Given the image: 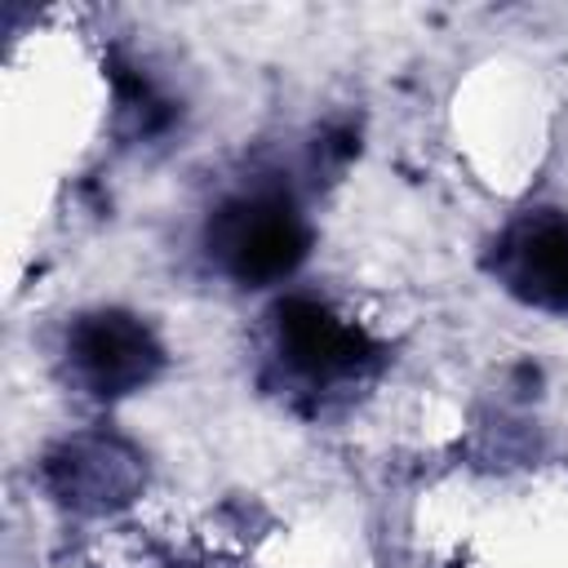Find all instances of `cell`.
<instances>
[{
	"label": "cell",
	"mask_w": 568,
	"mask_h": 568,
	"mask_svg": "<svg viewBox=\"0 0 568 568\" xmlns=\"http://www.w3.org/2000/svg\"><path fill=\"white\" fill-rule=\"evenodd\" d=\"M44 484L71 510H89V515L115 510L133 501V493L142 488V457L124 439L102 430L71 435L58 448H49Z\"/></svg>",
	"instance_id": "5b68a950"
},
{
	"label": "cell",
	"mask_w": 568,
	"mask_h": 568,
	"mask_svg": "<svg viewBox=\"0 0 568 568\" xmlns=\"http://www.w3.org/2000/svg\"><path fill=\"white\" fill-rule=\"evenodd\" d=\"M271 342L284 373L306 390L355 382L364 368L377 364L373 337L315 297H284L271 311Z\"/></svg>",
	"instance_id": "7a4b0ae2"
},
{
	"label": "cell",
	"mask_w": 568,
	"mask_h": 568,
	"mask_svg": "<svg viewBox=\"0 0 568 568\" xmlns=\"http://www.w3.org/2000/svg\"><path fill=\"white\" fill-rule=\"evenodd\" d=\"M164 364L155 333L129 311H89L67 328V377L93 399L146 386Z\"/></svg>",
	"instance_id": "3957f363"
},
{
	"label": "cell",
	"mask_w": 568,
	"mask_h": 568,
	"mask_svg": "<svg viewBox=\"0 0 568 568\" xmlns=\"http://www.w3.org/2000/svg\"><path fill=\"white\" fill-rule=\"evenodd\" d=\"M204 244L226 280L262 288L280 284L302 266L311 248V226L284 186H253L217 204L204 226Z\"/></svg>",
	"instance_id": "6da1fadb"
},
{
	"label": "cell",
	"mask_w": 568,
	"mask_h": 568,
	"mask_svg": "<svg viewBox=\"0 0 568 568\" xmlns=\"http://www.w3.org/2000/svg\"><path fill=\"white\" fill-rule=\"evenodd\" d=\"M488 271L519 302L541 311H568V213L532 209L515 217L497 235Z\"/></svg>",
	"instance_id": "277c9868"
}]
</instances>
